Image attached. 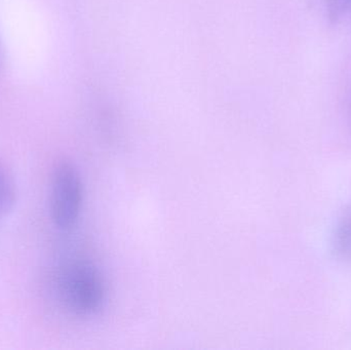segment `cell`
<instances>
[{
    "mask_svg": "<svg viewBox=\"0 0 351 350\" xmlns=\"http://www.w3.org/2000/svg\"><path fill=\"white\" fill-rule=\"evenodd\" d=\"M58 293L66 308L77 314H97L106 298V288L98 269L88 262L74 261L60 271Z\"/></svg>",
    "mask_w": 351,
    "mask_h": 350,
    "instance_id": "cell-1",
    "label": "cell"
},
{
    "mask_svg": "<svg viewBox=\"0 0 351 350\" xmlns=\"http://www.w3.org/2000/svg\"><path fill=\"white\" fill-rule=\"evenodd\" d=\"M51 186V220L60 229H70L80 218L84 199L80 172L71 162H59L53 170Z\"/></svg>",
    "mask_w": 351,
    "mask_h": 350,
    "instance_id": "cell-2",
    "label": "cell"
},
{
    "mask_svg": "<svg viewBox=\"0 0 351 350\" xmlns=\"http://www.w3.org/2000/svg\"><path fill=\"white\" fill-rule=\"evenodd\" d=\"M333 251L340 261L351 264V207L342 214L334 230Z\"/></svg>",
    "mask_w": 351,
    "mask_h": 350,
    "instance_id": "cell-3",
    "label": "cell"
},
{
    "mask_svg": "<svg viewBox=\"0 0 351 350\" xmlns=\"http://www.w3.org/2000/svg\"><path fill=\"white\" fill-rule=\"evenodd\" d=\"M16 197V186L12 176L0 164V221L14 209Z\"/></svg>",
    "mask_w": 351,
    "mask_h": 350,
    "instance_id": "cell-4",
    "label": "cell"
},
{
    "mask_svg": "<svg viewBox=\"0 0 351 350\" xmlns=\"http://www.w3.org/2000/svg\"><path fill=\"white\" fill-rule=\"evenodd\" d=\"M326 14L332 24H338L351 14V0H326Z\"/></svg>",
    "mask_w": 351,
    "mask_h": 350,
    "instance_id": "cell-5",
    "label": "cell"
}]
</instances>
